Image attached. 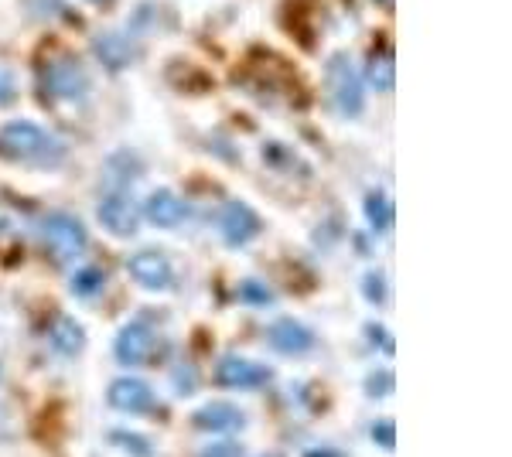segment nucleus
Here are the masks:
<instances>
[{"instance_id":"nucleus-1","label":"nucleus","mask_w":512,"mask_h":457,"mask_svg":"<svg viewBox=\"0 0 512 457\" xmlns=\"http://www.w3.org/2000/svg\"><path fill=\"white\" fill-rule=\"evenodd\" d=\"M0 157L14 164H31V168H55L62 164L65 147L38 123L14 120L0 127Z\"/></svg>"},{"instance_id":"nucleus-2","label":"nucleus","mask_w":512,"mask_h":457,"mask_svg":"<svg viewBox=\"0 0 512 457\" xmlns=\"http://www.w3.org/2000/svg\"><path fill=\"white\" fill-rule=\"evenodd\" d=\"M41 89L52 99H62V103H79V99L89 93L86 69H82L79 58L69 52L52 55L48 62H41Z\"/></svg>"},{"instance_id":"nucleus-3","label":"nucleus","mask_w":512,"mask_h":457,"mask_svg":"<svg viewBox=\"0 0 512 457\" xmlns=\"http://www.w3.org/2000/svg\"><path fill=\"white\" fill-rule=\"evenodd\" d=\"M328 93H332V103L338 113L345 116H359L366 110V99H362V79H359V69L352 65L349 52H335L328 58Z\"/></svg>"},{"instance_id":"nucleus-4","label":"nucleus","mask_w":512,"mask_h":457,"mask_svg":"<svg viewBox=\"0 0 512 457\" xmlns=\"http://www.w3.org/2000/svg\"><path fill=\"white\" fill-rule=\"evenodd\" d=\"M41 243H45L48 256L55 263H72L76 256L86 253V229L79 219L65 212H52L41 222Z\"/></svg>"},{"instance_id":"nucleus-5","label":"nucleus","mask_w":512,"mask_h":457,"mask_svg":"<svg viewBox=\"0 0 512 457\" xmlns=\"http://www.w3.org/2000/svg\"><path fill=\"white\" fill-rule=\"evenodd\" d=\"M99 222L113 236H134L140 222V205L130 198V191H110V195L99 202Z\"/></svg>"},{"instance_id":"nucleus-6","label":"nucleus","mask_w":512,"mask_h":457,"mask_svg":"<svg viewBox=\"0 0 512 457\" xmlns=\"http://www.w3.org/2000/svg\"><path fill=\"white\" fill-rule=\"evenodd\" d=\"M130 277L137 280L144 290H168L175 284V270H171L168 256L158 253V249H144V253H134L127 260Z\"/></svg>"},{"instance_id":"nucleus-7","label":"nucleus","mask_w":512,"mask_h":457,"mask_svg":"<svg viewBox=\"0 0 512 457\" xmlns=\"http://www.w3.org/2000/svg\"><path fill=\"white\" fill-rule=\"evenodd\" d=\"M260 232V215H256L246 202H226L219 215V236L229 246H243Z\"/></svg>"},{"instance_id":"nucleus-8","label":"nucleus","mask_w":512,"mask_h":457,"mask_svg":"<svg viewBox=\"0 0 512 457\" xmlns=\"http://www.w3.org/2000/svg\"><path fill=\"white\" fill-rule=\"evenodd\" d=\"M158 355V335L147 328L144 321H134L117 335V359L123 365H140V362H151Z\"/></svg>"},{"instance_id":"nucleus-9","label":"nucleus","mask_w":512,"mask_h":457,"mask_svg":"<svg viewBox=\"0 0 512 457\" xmlns=\"http://www.w3.org/2000/svg\"><path fill=\"white\" fill-rule=\"evenodd\" d=\"M216 382L226 389H253L270 382V369L263 362H250V359H239V355H226L216 365Z\"/></svg>"},{"instance_id":"nucleus-10","label":"nucleus","mask_w":512,"mask_h":457,"mask_svg":"<svg viewBox=\"0 0 512 457\" xmlns=\"http://www.w3.org/2000/svg\"><path fill=\"white\" fill-rule=\"evenodd\" d=\"M144 215L154 222V226H161V229H175L185 222V215H188V202L181 195H175L171 188H161V191H154L151 198H147V205H144Z\"/></svg>"},{"instance_id":"nucleus-11","label":"nucleus","mask_w":512,"mask_h":457,"mask_svg":"<svg viewBox=\"0 0 512 457\" xmlns=\"http://www.w3.org/2000/svg\"><path fill=\"white\" fill-rule=\"evenodd\" d=\"M110 406H117L123 413H147L158 406L154 400V389L140 379H117L110 386Z\"/></svg>"},{"instance_id":"nucleus-12","label":"nucleus","mask_w":512,"mask_h":457,"mask_svg":"<svg viewBox=\"0 0 512 457\" xmlns=\"http://www.w3.org/2000/svg\"><path fill=\"white\" fill-rule=\"evenodd\" d=\"M195 427L209 430V434H236V430L246 427V417L233 403H209L195 413Z\"/></svg>"},{"instance_id":"nucleus-13","label":"nucleus","mask_w":512,"mask_h":457,"mask_svg":"<svg viewBox=\"0 0 512 457\" xmlns=\"http://www.w3.org/2000/svg\"><path fill=\"white\" fill-rule=\"evenodd\" d=\"M270 348H277V352H284V355H297V352H308L311 348V331L304 328L301 321H294V318H280L270 324Z\"/></svg>"},{"instance_id":"nucleus-14","label":"nucleus","mask_w":512,"mask_h":457,"mask_svg":"<svg viewBox=\"0 0 512 457\" xmlns=\"http://www.w3.org/2000/svg\"><path fill=\"white\" fill-rule=\"evenodd\" d=\"M366 76H369V82H373L376 93H390V89H393V52H386V48L369 52Z\"/></svg>"},{"instance_id":"nucleus-15","label":"nucleus","mask_w":512,"mask_h":457,"mask_svg":"<svg viewBox=\"0 0 512 457\" xmlns=\"http://www.w3.org/2000/svg\"><path fill=\"white\" fill-rule=\"evenodd\" d=\"M96 55L106 62V69H123L130 62V55H134V48H130V41L123 35H99Z\"/></svg>"},{"instance_id":"nucleus-16","label":"nucleus","mask_w":512,"mask_h":457,"mask_svg":"<svg viewBox=\"0 0 512 457\" xmlns=\"http://www.w3.org/2000/svg\"><path fill=\"white\" fill-rule=\"evenodd\" d=\"M82 342H86V335H82V328L72 318H59L52 324V348L62 355H76L82 352Z\"/></svg>"},{"instance_id":"nucleus-17","label":"nucleus","mask_w":512,"mask_h":457,"mask_svg":"<svg viewBox=\"0 0 512 457\" xmlns=\"http://www.w3.org/2000/svg\"><path fill=\"white\" fill-rule=\"evenodd\" d=\"M106 287V277L99 267H82L76 277H72V294L79 297V301H96L99 294H103Z\"/></svg>"},{"instance_id":"nucleus-18","label":"nucleus","mask_w":512,"mask_h":457,"mask_svg":"<svg viewBox=\"0 0 512 457\" xmlns=\"http://www.w3.org/2000/svg\"><path fill=\"white\" fill-rule=\"evenodd\" d=\"M366 215H369V222H373L376 232H386L393 226V205L386 202L383 191H373V195L366 198Z\"/></svg>"},{"instance_id":"nucleus-19","label":"nucleus","mask_w":512,"mask_h":457,"mask_svg":"<svg viewBox=\"0 0 512 457\" xmlns=\"http://www.w3.org/2000/svg\"><path fill=\"white\" fill-rule=\"evenodd\" d=\"M110 440L113 444H127L123 447V451H130L134 457H154V451H151V444H147V440H140V437H134V434H110Z\"/></svg>"},{"instance_id":"nucleus-20","label":"nucleus","mask_w":512,"mask_h":457,"mask_svg":"<svg viewBox=\"0 0 512 457\" xmlns=\"http://www.w3.org/2000/svg\"><path fill=\"white\" fill-rule=\"evenodd\" d=\"M243 454V447L233 444V440H226V444H212V447H205L198 457H239Z\"/></svg>"},{"instance_id":"nucleus-21","label":"nucleus","mask_w":512,"mask_h":457,"mask_svg":"<svg viewBox=\"0 0 512 457\" xmlns=\"http://www.w3.org/2000/svg\"><path fill=\"white\" fill-rule=\"evenodd\" d=\"M14 93H18V82H14L11 72L0 65V103H11Z\"/></svg>"},{"instance_id":"nucleus-22","label":"nucleus","mask_w":512,"mask_h":457,"mask_svg":"<svg viewBox=\"0 0 512 457\" xmlns=\"http://www.w3.org/2000/svg\"><path fill=\"white\" fill-rule=\"evenodd\" d=\"M243 297H246V301H267L270 294H267V290H260V287H256L253 280H250V284L243 287Z\"/></svg>"},{"instance_id":"nucleus-23","label":"nucleus","mask_w":512,"mask_h":457,"mask_svg":"<svg viewBox=\"0 0 512 457\" xmlns=\"http://www.w3.org/2000/svg\"><path fill=\"white\" fill-rule=\"evenodd\" d=\"M366 294L373 297V301H379V297H383V287H379V273L366 277Z\"/></svg>"},{"instance_id":"nucleus-24","label":"nucleus","mask_w":512,"mask_h":457,"mask_svg":"<svg viewBox=\"0 0 512 457\" xmlns=\"http://www.w3.org/2000/svg\"><path fill=\"white\" fill-rule=\"evenodd\" d=\"M376 437L383 440L386 447H393V427H390V430H386V427H379V430H376Z\"/></svg>"},{"instance_id":"nucleus-25","label":"nucleus","mask_w":512,"mask_h":457,"mask_svg":"<svg viewBox=\"0 0 512 457\" xmlns=\"http://www.w3.org/2000/svg\"><path fill=\"white\" fill-rule=\"evenodd\" d=\"M308 457H321V454H308ZM325 457H342V454H325Z\"/></svg>"},{"instance_id":"nucleus-26","label":"nucleus","mask_w":512,"mask_h":457,"mask_svg":"<svg viewBox=\"0 0 512 457\" xmlns=\"http://www.w3.org/2000/svg\"><path fill=\"white\" fill-rule=\"evenodd\" d=\"M379 4H393V0H379Z\"/></svg>"},{"instance_id":"nucleus-27","label":"nucleus","mask_w":512,"mask_h":457,"mask_svg":"<svg viewBox=\"0 0 512 457\" xmlns=\"http://www.w3.org/2000/svg\"><path fill=\"white\" fill-rule=\"evenodd\" d=\"M89 4H103V0H89Z\"/></svg>"},{"instance_id":"nucleus-28","label":"nucleus","mask_w":512,"mask_h":457,"mask_svg":"<svg viewBox=\"0 0 512 457\" xmlns=\"http://www.w3.org/2000/svg\"><path fill=\"white\" fill-rule=\"evenodd\" d=\"M260 457H277V454H260Z\"/></svg>"}]
</instances>
